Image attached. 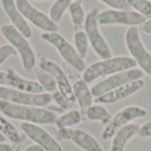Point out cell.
<instances>
[{
  "label": "cell",
  "mask_w": 151,
  "mask_h": 151,
  "mask_svg": "<svg viewBox=\"0 0 151 151\" xmlns=\"http://www.w3.org/2000/svg\"><path fill=\"white\" fill-rule=\"evenodd\" d=\"M40 38L51 45L59 54L61 58L77 73H83L87 67L85 60L78 54L73 44H72L59 32L42 33Z\"/></svg>",
  "instance_id": "277c9868"
},
{
  "label": "cell",
  "mask_w": 151,
  "mask_h": 151,
  "mask_svg": "<svg viewBox=\"0 0 151 151\" xmlns=\"http://www.w3.org/2000/svg\"><path fill=\"white\" fill-rule=\"evenodd\" d=\"M150 1H151V0H150Z\"/></svg>",
  "instance_id": "ab89813d"
},
{
  "label": "cell",
  "mask_w": 151,
  "mask_h": 151,
  "mask_svg": "<svg viewBox=\"0 0 151 151\" xmlns=\"http://www.w3.org/2000/svg\"><path fill=\"white\" fill-rule=\"evenodd\" d=\"M23 151H44V150H43L40 146H38L37 144L33 143V144H31V145H29V146L26 147Z\"/></svg>",
  "instance_id": "836d02e7"
},
{
  "label": "cell",
  "mask_w": 151,
  "mask_h": 151,
  "mask_svg": "<svg viewBox=\"0 0 151 151\" xmlns=\"http://www.w3.org/2000/svg\"><path fill=\"white\" fill-rule=\"evenodd\" d=\"M140 126L131 123L119 129L111 138V144L109 151H125L127 144L138 135Z\"/></svg>",
  "instance_id": "ac0fdd59"
},
{
  "label": "cell",
  "mask_w": 151,
  "mask_h": 151,
  "mask_svg": "<svg viewBox=\"0 0 151 151\" xmlns=\"http://www.w3.org/2000/svg\"><path fill=\"white\" fill-rule=\"evenodd\" d=\"M127 49L140 69L151 77V53L145 46L139 27H130L125 34Z\"/></svg>",
  "instance_id": "8992f818"
},
{
  "label": "cell",
  "mask_w": 151,
  "mask_h": 151,
  "mask_svg": "<svg viewBox=\"0 0 151 151\" xmlns=\"http://www.w3.org/2000/svg\"><path fill=\"white\" fill-rule=\"evenodd\" d=\"M38 67L44 70L52 76L59 92L75 102L73 92V84L71 83L66 73L58 64L46 57H41L39 59Z\"/></svg>",
  "instance_id": "4fadbf2b"
},
{
  "label": "cell",
  "mask_w": 151,
  "mask_h": 151,
  "mask_svg": "<svg viewBox=\"0 0 151 151\" xmlns=\"http://www.w3.org/2000/svg\"><path fill=\"white\" fill-rule=\"evenodd\" d=\"M34 1H37V2H44V1H48V0H34Z\"/></svg>",
  "instance_id": "74e56055"
},
{
  "label": "cell",
  "mask_w": 151,
  "mask_h": 151,
  "mask_svg": "<svg viewBox=\"0 0 151 151\" xmlns=\"http://www.w3.org/2000/svg\"><path fill=\"white\" fill-rule=\"evenodd\" d=\"M74 128L64 127V128H57L55 132V138L58 141H71L73 133Z\"/></svg>",
  "instance_id": "4dcf8cb0"
},
{
  "label": "cell",
  "mask_w": 151,
  "mask_h": 151,
  "mask_svg": "<svg viewBox=\"0 0 151 151\" xmlns=\"http://www.w3.org/2000/svg\"><path fill=\"white\" fill-rule=\"evenodd\" d=\"M21 132L44 151H64L59 142L39 125L21 123Z\"/></svg>",
  "instance_id": "7c38bea8"
},
{
  "label": "cell",
  "mask_w": 151,
  "mask_h": 151,
  "mask_svg": "<svg viewBox=\"0 0 151 151\" xmlns=\"http://www.w3.org/2000/svg\"><path fill=\"white\" fill-rule=\"evenodd\" d=\"M102 4L115 10H132L127 0H98Z\"/></svg>",
  "instance_id": "f1b7e54d"
},
{
  "label": "cell",
  "mask_w": 151,
  "mask_h": 151,
  "mask_svg": "<svg viewBox=\"0 0 151 151\" xmlns=\"http://www.w3.org/2000/svg\"><path fill=\"white\" fill-rule=\"evenodd\" d=\"M0 100L12 104L46 107L52 102L51 95L49 93H29L7 87L0 86Z\"/></svg>",
  "instance_id": "8fae6325"
},
{
  "label": "cell",
  "mask_w": 151,
  "mask_h": 151,
  "mask_svg": "<svg viewBox=\"0 0 151 151\" xmlns=\"http://www.w3.org/2000/svg\"><path fill=\"white\" fill-rule=\"evenodd\" d=\"M98 12L99 10L96 8L89 10L87 13L83 29L87 34L89 45L93 49L94 52L101 59H104L112 57V50L100 29V25L97 20Z\"/></svg>",
  "instance_id": "5b68a950"
},
{
  "label": "cell",
  "mask_w": 151,
  "mask_h": 151,
  "mask_svg": "<svg viewBox=\"0 0 151 151\" xmlns=\"http://www.w3.org/2000/svg\"><path fill=\"white\" fill-rule=\"evenodd\" d=\"M15 2L26 20L42 33L59 31L58 24L53 22L47 13L36 8L29 0H15Z\"/></svg>",
  "instance_id": "30bf717a"
},
{
  "label": "cell",
  "mask_w": 151,
  "mask_h": 151,
  "mask_svg": "<svg viewBox=\"0 0 151 151\" xmlns=\"http://www.w3.org/2000/svg\"><path fill=\"white\" fill-rule=\"evenodd\" d=\"M139 28H140V30H142L145 34L151 35V17L147 19L146 21L139 27Z\"/></svg>",
  "instance_id": "d6a6232c"
},
{
  "label": "cell",
  "mask_w": 151,
  "mask_h": 151,
  "mask_svg": "<svg viewBox=\"0 0 151 151\" xmlns=\"http://www.w3.org/2000/svg\"><path fill=\"white\" fill-rule=\"evenodd\" d=\"M73 92L76 104L79 105L80 111L85 115L87 111L94 104L95 97L88 84L81 78L73 83Z\"/></svg>",
  "instance_id": "e0dca14e"
},
{
  "label": "cell",
  "mask_w": 151,
  "mask_h": 151,
  "mask_svg": "<svg viewBox=\"0 0 151 151\" xmlns=\"http://www.w3.org/2000/svg\"><path fill=\"white\" fill-rule=\"evenodd\" d=\"M0 4L4 12L9 19L11 25L27 38H31L33 35L31 27L19 10L15 0H0Z\"/></svg>",
  "instance_id": "9a60e30c"
},
{
  "label": "cell",
  "mask_w": 151,
  "mask_h": 151,
  "mask_svg": "<svg viewBox=\"0 0 151 151\" xmlns=\"http://www.w3.org/2000/svg\"><path fill=\"white\" fill-rule=\"evenodd\" d=\"M68 12L74 30L83 28L87 13L85 12L82 0H76L72 2L69 6Z\"/></svg>",
  "instance_id": "603a6c76"
},
{
  "label": "cell",
  "mask_w": 151,
  "mask_h": 151,
  "mask_svg": "<svg viewBox=\"0 0 151 151\" xmlns=\"http://www.w3.org/2000/svg\"><path fill=\"white\" fill-rule=\"evenodd\" d=\"M5 80H6V72L0 71V86L1 87L5 86Z\"/></svg>",
  "instance_id": "d590c367"
},
{
  "label": "cell",
  "mask_w": 151,
  "mask_h": 151,
  "mask_svg": "<svg viewBox=\"0 0 151 151\" xmlns=\"http://www.w3.org/2000/svg\"><path fill=\"white\" fill-rule=\"evenodd\" d=\"M34 72L35 74L36 81L40 84V86L42 88V89L45 93L51 94L58 90L57 84L50 73H48L44 70L41 69L40 67H36L34 70Z\"/></svg>",
  "instance_id": "cb8c5ba5"
},
{
  "label": "cell",
  "mask_w": 151,
  "mask_h": 151,
  "mask_svg": "<svg viewBox=\"0 0 151 151\" xmlns=\"http://www.w3.org/2000/svg\"><path fill=\"white\" fill-rule=\"evenodd\" d=\"M73 46L75 50H77L78 54L85 59L86 56L88 55V49H89V42L87 36V34L85 33L84 29H77L74 30L73 34Z\"/></svg>",
  "instance_id": "484cf974"
},
{
  "label": "cell",
  "mask_w": 151,
  "mask_h": 151,
  "mask_svg": "<svg viewBox=\"0 0 151 151\" xmlns=\"http://www.w3.org/2000/svg\"><path fill=\"white\" fill-rule=\"evenodd\" d=\"M138 136L141 138H151V120L140 126Z\"/></svg>",
  "instance_id": "1f68e13d"
},
{
  "label": "cell",
  "mask_w": 151,
  "mask_h": 151,
  "mask_svg": "<svg viewBox=\"0 0 151 151\" xmlns=\"http://www.w3.org/2000/svg\"><path fill=\"white\" fill-rule=\"evenodd\" d=\"M147 115L148 111L139 105H129L121 109L114 116H112L111 122L106 125L102 131V139L104 141L111 139L119 129L131 123H134V121L136 119L146 117Z\"/></svg>",
  "instance_id": "52a82bcc"
},
{
  "label": "cell",
  "mask_w": 151,
  "mask_h": 151,
  "mask_svg": "<svg viewBox=\"0 0 151 151\" xmlns=\"http://www.w3.org/2000/svg\"><path fill=\"white\" fill-rule=\"evenodd\" d=\"M71 4V0H54L50 7L48 15L53 22L58 24L65 15V12L68 11Z\"/></svg>",
  "instance_id": "d4e9b609"
},
{
  "label": "cell",
  "mask_w": 151,
  "mask_h": 151,
  "mask_svg": "<svg viewBox=\"0 0 151 151\" xmlns=\"http://www.w3.org/2000/svg\"><path fill=\"white\" fill-rule=\"evenodd\" d=\"M0 134L12 144H19L23 141V136L15 126L9 121L5 116L0 112Z\"/></svg>",
  "instance_id": "ffe728a7"
},
{
  "label": "cell",
  "mask_w": 151,
  "mask_h": 151,
  "mask_svg": "<svg viewBox=\"0 0 151 151\" xmlns=\"http://www.w3.org/2000/svg\"><path fill=\"white\" fill-rule=\"evenodd\" d=\"M17 56L15 50L10 44H4L0 46V66L6 62L11 57Z\"/></svg>",
  "instance_id": "f546056e"
},
{
  "label": "cell",
  "mask_w": 151,
  "mask_h": 151,
  "mask_svg": "<svg viewBox=\"0 0 151 151\" xmlns=\"http://www.w3.org/2000/svg\"><path fill=\"white\" fill-rule=\"evenodd\" d=\"M0 142H6V139L4 138V136L3 134H0Z\"/></svg>",
  "instance_id": "8d00e7d4"
},
{
  "label": "cell",
  "mask_w": 151,
  "mask_h": 151,
  "mask_svg": "<svg viewBox=\"0 0 151 151\" xmlns=\"http://www.w3.org/2000/svg\"><path fill=\"white\" fill-rule=\"evenodd\" d=\"M0 112L6 118L21 121V123L39 126L55 124L58 115L45 107L21 105L0 100Z\"/></svg>",
  "instance_id": "6da1fadb"
},
{
  "label": "cell",
  "mask_w": 151,
  "mask_h": 151,
  "mask_svg": "<svg viewBox=\"0 0 151 151\" xmlns=\"http://www.w3.org/2000/svg\"><path fill=\"white\" fill-rule=\"evenodd\" d=\"M130 8L147 19L151 17V1L150 0H127Z\"/></svg>",
  "instance_id": "83f0119b"
},
{
  "label": "cell",
  "mask_w": 151,
  "mask_h": 151,
  "mask_svg": "<svg viewBox=\"0 0 151 151\" xmlns=\"http://www.w3.org/2000/svg\"><path fill=\"white\" fill-rule=\"evenodd\" d=\"M84 119V115L80 111V110H69L66 111L60 116H58L57 120L55 122V126L57 128H64L70 127L73 128L80 125Z\"/></svg>",
  "instance_id": "44dd1931"
},
{
  "label": "cell",
  "mask_w": 151,
  "mask_h": 151,
  "mask_svg": "<svg viewBox=\"0 0 151 151\" xmlns=\"http://www.w3.org/2000/svg\"><path fill=\"white\" fill-rule=\"evenodd\" d=\"M70 142L83 151H104L96 137L81 129H73Z\"/></svg>",
  "instance_id": "d6986e66"
},
{
  "label": "cell",
  "mask_w": 151,
  "mask_h": 151,
  "mask_svg": "<svg viewBox=\"0 0 151 151\" xmlns=\"http://www.w3.org/2000/svg\"><path fill=\"white\" fill-rule=\"evenodd\" d=\"M12 146L7 142H0V151H12Z\"/></svg>",
  "instance_id": "e575fe53"
},
{
  "label": "cell",
  "mask_w": 151,
  "mask_h": 151,
  "mask_svg": "<svg viewBox=\"0 0 151 151\" xmlns=\"http://www.w3.org/2000/svg\"><path fill=\"white\" fill-rule=\"evenodd\" d=\"M136 65V63L131 57L112 56L87 65L82 73V79L89 84L98 79H104L114 73L135 68Z\"/></svg>",
  "instance_id": "7a4b0ae2"
},
{
  "label": "cell",
  "mask_w": 151,
  "mask_h": 151,
  "mask_svg": "<svg viewBox=\"0 0 151 151\" xmlns=\"http://www.w3.org/2000/svg\"><path fill=\"white\" fill-rule=\"evenodd\" d=\"M5 72H6V80H5L4 87L20 90V91L35 93V94L45 93L42 88L36 81L30 80L20 75L13 68H8Z\"/></svg>",
  "instance_id": "2e32d148"
},
{
  "label": "cell",
  "mask_w": 151,
  "mask_h": 151,
  "mask_svg": "<svg viewBox=\"0 0 151 151\" xmlns=\"http://www.w3.org/2000/svg\"><path fill=\"white\" fill-rule=\"evenodd\" d=\"M0 32L4 38L15 50L23 69L27 73H32L36 68L37 59L35 49L28 38L24 36L11 24H4L0 27Z\"/></svg>",
  "instance_id": "3957f363"
},
{
  "label": "cell",
  "mask_w": 151,
  "mask_h": 151,
  "mask_svg": "<svg viewBox=\"0 0 151 151\" xmlns=\"http://www.w3.org/2000/svg\"><path fill=\"white\" fill-rule=\"evenodd\" d=\"M84 118L90 122H98L108 125L112 119V115L104 105L96 104L87 111Z\"/></svg>",
  "instance_id": "7402d4cb"
},
{
  "label": "cell",
  "mask_w": 151,
  "mask_h": 151,
  "mask_svg": "<svg viewBox=\"0 0 151 151\" xmlns=\"http://www.w3.org/2000/svg\"><path fill=\"white\" fill-rule=\"evenodd\" d=\"M147 18L134 10L106 9L98 12L97 20L101 26H127L140 27Z\"/></svg>",
  "instance_id": "ba28073f"
},
{
  "label": "cell",
  "mask_w": 151,
  "mask_h": 151,
  "mask_svg": "<svg viewBox=\"0 0 151 151\" xmlns=\"http://www.w3.org/2000/svg\"><path fill=\"white\" fill-rule=\"evenodd\" d=\"M50 95H51L52 102H54V104L63 111H66L72 110L73 107L76 104V103L73 100L68 98L67 96H65L64 94H62L58 90L51 93Z\"/></svg>",
  "instance_id": "4316f807"
},
{
  "label": "cell",
  "mask_w": 151,
  "mask_h": 151,
  "mask_svg": "<svg viewBox=\"0 0 151 151\" xmlns=\"http://www.w3.org/2000/svg\"><path fill=\"white\" fill-rule=\"evenodd\" d=\"M71 1H72V2H73V1H76V0H71Z\"/></svg>",
  "instance_id": "f35d334b"
},
{
  "label": "cell",
  "mask_w": 151,
  "mask_h": 151,
  "mask_svg": "<svg viewBox=\"0 0 151 151\" xmlns=\"http://www.w3.org/2000/svg\"><path fill=\"white\" fill-rule=\"evenodd\" d=\"M144 73L140 68L135 67L133 69L122 71L102 79L91 88V91L94 97L96 98L128 82L142 79Z\"/></svg>",
  "instance_id": "9c48e42d"
},
{
  "label": "cell",
  "mask_w": 151,
  "mask_h": 151,
  "mask_svg": "<svg viewBox=\"0 0 151 151\" xmlns=\"http://www.w3.org/2000/svg\"><path fill=\"white\" fill-rule=\"evenodd\" d=\"M145 81L143 79H139L131 82H128L123 86H120L99 97L95 98L96 104L102 105L104 104H112L119 101L125 100L127 97L136 94L143 88Z\"/></svg>",
  "instance_id": "5bb4252c"
}]
</instances>
